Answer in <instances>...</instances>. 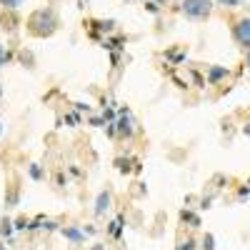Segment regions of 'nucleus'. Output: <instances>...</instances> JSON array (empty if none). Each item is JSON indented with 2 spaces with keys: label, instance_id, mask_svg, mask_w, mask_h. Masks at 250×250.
I'll return each instance as SVG.
<instances>
[{
  "label": "nucleus",
  "instance_id": "9d476101",
  "mask_svg": "<svg viewBox=\"0 0 250 250\" xmlns=\"http://www.w3.org/2000/svg\"><path fill=\"white\" fill-rule=\"evenodd\" d=\"M155 3H168V0H155Z\"/></svg>",
  "mask_w": 250,
  "mask_h": 250
},
{
  "label": "nucleus",
  "instance_id": "f257e3e1",
  "mask_svg": "<svg viewBox=\"0 0 250 250\" xmlns=\"http://www.w3.org/2000/svg\"><path fill=\"white\" fill-rule=\"evenodd\" d=\"M55 25H58V18L53 10H35L30 18H28V30L38 38H45V35H53L55 33Z\"/></svg>",
  "mask_w": 250,
  "mask_h": 250
},
{
  "label": "nucleus",
  "instance_id": "7ed1b4c3",
  "mask_svg": "<svg viewBox=\"0 0 250 250\" xmlns=\"http://www.w3.org/2000/svg\"><path fill=\"white\" fill-rule=\"evenodd\" d=\"M235 38L243 45H250V20H240V23L235 25Z\"/></svg>",
  "mask_w": 250,
  "mask_h": 250
},
{
  "label": "nucleus",
  "instance_id": "1a4fd4ad",
  "mask_svg": "<svg viewBox=\"0 0 250 250\" xmlns=\"http://www.w3.org/2000/svg\"><path fill=\"white\" fill-rule=\"evenodd\" d=\"M3 60H5V50H3V45H0V65H3Z\"/></svg>",
  "mask_w": 250,
  "mask_h": 250
},
{
  "label": "nucleus",
  "instance_id": "9b49d317",
  "mask_svg": "<svg viewBox=\"0 0 250 250\" xmlns=\"http://www.w3.org/2000/svg\"><path fill=\"white\" fill-rule=\"evenodd\" d=\"M248 65H250V58H248Z\"/></svg>",
  "mask_w": 250,
  "mask_h": 250
},
{
  "label": "nucleus",
  "instance_id": "39448f33",
  "mask_svg": "<svg viewBox=\"0 0 250 250\" xmlns=\"http://www.w3.org/2000/svg\"><path fill=\"white\" fill-rule=\"evenodd\" d=\"M0 3H3L5 8H18L20 3H23V0H0Z\"/></svg>",
  "mask_w": 250,
  "mask_h": 250
},
{
  "label": "nucleus",
  "instance_id": "20e7f679",
  "mask_svg": "<svg viewBox=\"0 0 250 250\" xmlns=\"http://www.w3.org/2000/svg\"><path fill=\"white\" fill-rule=\"evenodd\" d=\"M108 203H110V195L108 193H103L100 198H98V208H95V213H103L108 208Z\"/></svg>",
  "mask_w": 250,
  "mask_h": 250
},
{
  "label": "nucleus",
  "instance_id": "423d86ee",
  "mask_svg": "<svg viewBox=\"0 0 250 250\" xmlns=\"http://www.w3.org/2000/svg\"><path fill=\"white\" fill-rule=\"evenodd\" d=\"M220 75H225V70H223V68H215V70L210 73V80H218Z\"/></svg>",
  "mask_w": 250,
  "mask_h": 250
},
{
  "label": "nucleus",
  "instance_id": "6e6552de",
  "mask_svg": "<svg viewBox=\"0 0 250 250\" xmlns=\"http://www.w3.org/2000/svg\"><path fill=\"white\" fill-rule=\"evenodd\" d=\"M68 238H75V240H78V238H80V233H78V230H68Z\"/></svg>",
  "mask_w": 250,
  "mask_h": 250
},
{
  "label": "nucleus",
  "instance_id": "0eeeda50",
  "mask_svg": "<svg viewBox=\"0 0 250 250\" xmlns=\"http://www.w3.org/2000/svg\"><path fill=\"white\" fill-rule=\"evenodd\" d=\"M223 5H238V3H243V0H220Z\"/></svg>",
  "mask_w": 250,
  "mask_h": 250
},
{
  "label": "nucleus",
  "instance_id": "f03ea898",
  "mask_svg": "<svg viewBox=\"0 0 250 250\" xmlns=\"http://www.w3.org/2000/svg\"><path fill=\"white\" fill-rule=\"evenodd\" d=\"M210 10H213L210 0H185V3H183V13L188 18H193V20L208 18V15H210Z\"/></svg>",
  "mask_w": 250,
  "mask_h": 250
}]
</instances>
